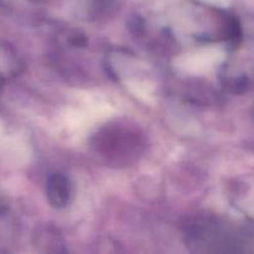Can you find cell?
I'll list each match as a JSON object with an SVG mask.
<instances>
[{
	"label": "cell",
	"mask_w": 254,
	"mask_h": 254,
	"mask_svg": "<svg viewBox=\"0 0 254 254\" xmlns=\"http://www.w3.org/2000/svg\"><path fill=\"white\" fill-rule=\"evenodd\" d=\"M101 150L107 156L112 158L128 159L138 155V148L140 146L138 135L126 131L123 129H112L102 134Z\"/></svg>",
	"instance_id": "1"
},
{
	"label": "cell",
	"mask_w": 254,
	"mask_h": 254,
	"mask_svg": "<svg viewBox=\"0 0 254 254\" xmlns=\"http://www.w3.org/2000/svg\"><path fill=\"white\" fill-rule=\"evenodd\" d=\"M47 200L55 208H64L69 203L72 196V186L68 178L61 173L50 175L46 185Z\"/></svg>",
	"instance_id": "2"
},
{
	"label": "cell",
	"mask_w": 254,
	"mask_h": 254,
	"mask_svg": "<svg viewBox=\"0 0 254 254\" xmlns=\"http://www.w3.org/2000/svg\"><path fill=\"white\" fill-rule=\"evenodd\" d=\"M36 237V246L40 248L45 247V252H62L64 251L61 248L64 246L62 238L60 233L54 227H44L39 231V233L35 235Z\"/></svg>",
	"instance_id": "3"
},
{
	"label": "cell",
	"mask_w": 254,
	"mask_h": 254,
	"mask_svg": "<svg viewBox=\"0 0 254 254\" xmlns=\"http://www.w3.org/2000/svg\"><path fill=\"white\" fill-rule=\"evenodd\" d=\"M4 212H5V205L0 201V213H4Z\"/></svg>",
	"instance_id": "4"
}]
</instances>
